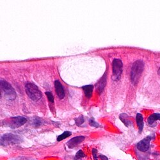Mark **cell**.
Masks as SVG:
<instances>
[{"label":"cell","instance_id":"cell-6","mask_svg":"<svg viewBox=\"0 0 160 160\" xmlns=\"http://www.w3.org/2000/svg\"><path fill=\"white\" fill-rule=\"evenodd\" d=\"M27 121V119L24 117H15L11 118L7 122V126L10 128L15 129L24 125Z\"/></svg>","mask_w":160,"mask_h":160},{"label":"cell","instance_id":"cell-12","mask_svg":"<svg viewBox=\"0 0 160 160\" xmlns=\"http://www.w3.org/2000/svg\"><path fill=\"white\" fill-rule=\"evenodd\" d=\"M136 121H137V126L138 127V130H139V133H141V131L143 130L144 124H143V116L141 115V114H140V113H137Z\"/></svg>","mask_w":160,"mask_h":160},{"label":"cell","instance_id":"cell-4","mask_svg":"<svg viewBox=\"0 0 160 160\" xmlns=\"http://www.w3.org/2000/svg\"><path fill=\"white\" fill-rule=\"evenodd\" d=\"M21 142V138L14 134H5L1 137V145L8 146L11 144H16Z\"/></svg>","mask_w":160,"mask_h":160},{"label":"cell","instance_id":"cell-1","mask_svg":"<svg viewBox=\"0 0 160 160\" xmlns=\"http://www.w3.org/2000/svg\"><path fill=\"white\" fill-rule=\"evenodd\" d=\"M144 69V63L142 60H137L133 63L131 71V79L134 85H136Z\"/></svg>","mask_w":160,"mask_h":160},{"label":"cell","instance_id":"cell-2","mask_svg":"<svg viewBox=\"0 0 160 160\" xmlns=\"http://www.w3.org/2000/svg\"><path fill=\"white\" fill-rule=\"evenodd\" d=\"M1 90L8 100L12 101L16 98L17 94L13 87L8 82L3 79H1Z\"/></svg>","mask_w":160,"mask_h":160},{"label":"cell","instance_id":"cell-9","mask_svg":"<svg viewBox=\"0 0 160 160\" xmlns=\"http://www.w3.org/2000/svg\"><path fill=\"white\" fill-rule=\"evenodd\" d=\"M54 87L58 97L61 99H63V98L65 97V91H64L62 85H61V83L58 81V80H57V81H54Z\"/></svg>","mask_w":160,"mask_h":160},{"label":"cell","instance_id":"cell-3","mask_svg":"<svg viewBox=\"0 0 160 160\" xmlns=\"http://www.w3.org/2000/svg\"><path fill=\"white\" fill-rule=\"evenodd\" d=\"M26 92L30 99L35 101L41 99L42 96L39 88L35 84L31 83H28L26 85Z\"/></svg>","mask_w":160,"mask_h":160},{"label":"cell","instance_id":"cell-15","mask_svg":"<svg viewBox=\"0 0 160 160\" xmlns=\"http://www.w3.org/2000/svg\"><path fill=\"white\" fill-rule=\"evenodd\" d=\"M71 134H72L71 132H70V131H65V132H63V133L62 134L59 135V136H58L57 137V141H60L61 140L66 139V138H67V137H70Z\"/></svg>","mask_w":160,"mask_h":160},{"label":"cell","instance_id":"cell-21","mask_svg":"<svg viewBox=\"0 0 160 160\" xmlns=\"http://www.w3.org/2000/svg\"><path fill=\"white\" fill-rule=\"evenodd\" d=\"M99 158H100L101 160H108V158L106 156L102 155V154L99 155Z\"/></svg>","mask_w":160,"mask_h":160},{"label":"cell","instance_id":"cell-7","mask_svg":"<svg viewBox=\"0 0 160 160\" xmlns=\"http://www.w3.org/2000/svg\"><path fill=\"white\" fill-rule=\"evenodd\" d=\"M152 138L151 136H148L142 140H141L137 144V149L141 152H146L149 149L150 142L151 141Z\"/></svg>","mask_w":160,"mask_h":160},{"label":"cell","instance_id":"cell-22","mask_svg":"<svg viewBox=\"0 0 160 160\" xmlns=\"http://www.w3.org/2000/svg\"><path fill=\"white\" fill-rule=\"evenodd\" d=\"M158 74L160 76V68H159V70H158Z\"/></svg>","mask_w":160,"mask_h":160},{"label":"cell","instance_id":"cell-13","mask_svg":"<svg viewBox=\"0 0 160 160\" xmlns=\"http://www.w3.org/2000/svg\"><path fill=\"white\" fill-rule=\"evenodd\" d=\"M106 75L104 74L103 76V77L102 78H101L99 82L97 83V84L96 85V88H97V90L99 91V93H101V92H103V89L104 88V87H105V85H106Z\"/></svg>","mask_w":160,"mask_h":160},{"label":"cell","instance_id":"cell-8","mask_svg":"<svg viewBox=\"0 0 160 160\" xmlns=\"http://www.w3.org/2000/svg\"><path fill=\"white\" fill-rule=\"evenodd\" d=\"M85 137L83 136H78L71 138L68 142L67 143V145L69 149H72L74 147L78 146L79 143H81L83 141L85 140Z\"/></svg>","mask_w":160,"mask_h":160},{"label":"cell","instance_id":"cell-19","mask_svg":"<svg viewBox=\"0 0 160 160\" xmlns=\"http://www.w3.org/2000/svg\"><path fill=\"white\" fill-rule=\"evenodd\" d=\"M89 124H90V125L92 126V127H94V128H98L99 126V124L95 122V120L92 118L89 119Z\"/></svg>","mask_w":160,"mask_h":160},{"label":"cell","instance_id":"cell-17","mask_svg":"<svg viewBox=\"0 0 160 160\" xmlns=\"http://www.w3.org/2000/svg\"><path fill=\"white\" fill-rule=\"evenodd\" d=\"M45 94L46 95H47L49 101H50V102L51 103H54V97H53V94H52L50 92H46Z\"/></svg>","mask_w":160,"mask_h":160},{"label":"cell","instance_id":"cell-14","mask_svg":"<svg viewBox=\"0 0 160 160\" xmlns=\"http://www.w3.org/2000/svg\"><path fill=\"white\" fill-rule=\"evenodd\" d=\"M119 118L121 121L124 123V124L127 126V127H130L132 125V122L131 120L129 119V117L126 114V113H122L119 116Z\"/></svg>","mask_w":160,"mask_h":160},{"label":"cell","instance_id":"cell-11","mask_svg":"<svg viewBox=\"0 0 160 160\" xmlns=\"http://www.w3.org/2000/svg\"><path fill=\"white\" fill-rule=\"evenodd\" d=\"M83 90L84 91V93L85 96L87 98H90L92 95V93H93L94 90V86L89 85H85L82 87Z\"/></svg>","mask_w":160,"mask_h":160},{"label":"cell","instance_id":"cell-20","mask_svg":"<svg viewBox=\"0 0 160 160\" xmlns=\"http://www.w3.org/2000/svg\"><path fill=\"white\" fill-rule=\"evenodd\" d=\"M92 156L94 160H98V155H97V150L96 149H92Z\"/></svg>","mask_w":160,"mask_h":160},{"label":"cell","instance_id":"cell-10","mask_svg":"<svg viewBox=\"0 0 160 160\" xmlns=\"http://www.w3.org/2000/svg\"><path fill=\"white\" fill-rule=\"evenodd\" d=\"M157 121H160V113H153L152 115H150L147 119L148 124L151 126H154Z\"/></svg>","mask_w":160,"mask_h":160},{"label":"cell","instance_id":"cell-18","mask_svg":"<svg viewBox=\"0 0 160 160\" xmlns=\"http://www.w3.org/2000/svg\"><path fill=\"white\" fill-rule=\"evenodd\" d=\"M85 153L83 152V151L81 150H79L78 152H77L76 154V158L77 159H81L82 158H83V157H85Z\"/></svg>","mask_w":160,"mask_h":160},{"label":"cell","instance_id":"cell-5","mask_svg":"<svg viewBox=\"0 0 160 160\" xmlns=\"http://www.w3.org/2000/svg\"><path fill=\"white\" fill-rule=\"evenodd\" d=\"M113 66V79L117 81L121 78L122 72L123 63L119 59H114L112 63Z\"/></svg>","mask_w":160,"mask_h":160},{"label":"cell","instance_id":"cell-16","mask_svg":"<svg viewBox=\"0 0 160 160\" xmlns=\"http://www.w3.org/2000/svg\"><path fill=\"white\" fill-rule=\"evenodd\" d=\"M74 121H75V122H76V125L78 126H80L81 125H82L84 123V122H85L83 116H79V117L76 118L74 119Z\"/></svg>","mask_w":160,"mask_h":160}]
</instances>
